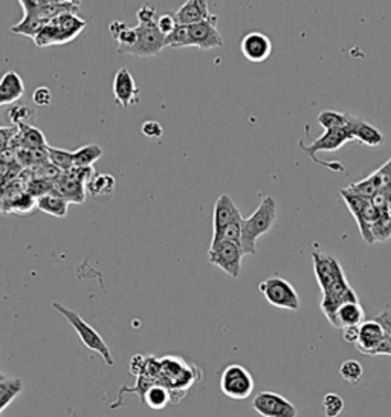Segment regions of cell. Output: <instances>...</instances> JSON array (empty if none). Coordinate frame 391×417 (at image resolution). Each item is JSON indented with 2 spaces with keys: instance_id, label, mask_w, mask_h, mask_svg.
<instances>
[{
  "instance_id": "681fc988",
  "label": "cell",
  "mask_w": 391,
  "mask_h": 417,
  "mask_svg": "<svg viewBox=\"0 0 391 417\" xmlns=\"http://www.w3.org/2000/svg\"><path fill=\"white\" fill-rule=\"evenodd\" d=\"M141 132L144 136L150 138V139H160L164 135V128L161 123L153 121V119H148L141 127Z\"/></svg>"
},
{
  "instance_id": "e0dca14e",
  "label": "cell",
  "mask_w": 391,
  "mask_h": 417,
  "mask_svg": "<svg viewBox=\"0 0 391 417\" xmlns=\"http://www.w3.org/2000/svg\"><path fill=\"white\" fill-rule=\"evenodd\" d=\"M384 339H385V332L376 320L364 321L359 326V337L356 341V347L362 355L375 356L378 355L379 347L383 346Z\"/></svg>"
},
{
  "instance_id": "d6986e66",
  "label": "cell",
  "mask_w": 391,
  "mask_h": 417,
  "mask_svg": "<svg viewBox=\"0 0 391 417\" xmlns=\"http://www.w3.org/2000/svg\"><path fill=\"white\" fill-rule=\"evenodd\" d=\"M18 132L9 144V148L14 152L18 150H37V148H48L49 144L46 143V138L40 128L35 126H23L17 127Z\"/></svg>"
},
{
  "instance_id": "ffe728a7",
  "label": "cell",
  "mask_w": 391,
  "mask_h": 417,
  "mask_svg": "<svg viewBox=\"0 0 391 417\" xmlns=\"http://www.w3.org/2000/svg\"><path fill=\"white\" fill-rule=\"evenodd\" d=\"M211 16L212 14L208 9V2H205V0H188L174 14L178 23L185 26H193L208 20Z\"/></svg>"
},
{
  "instance_id": "8fae6325",
  "label": "cell",
  "mask_w": 391,
  "mask_h": 417,
  "mask_svg": "<svg viewBox=\"0 0 391 417\" xmlns=\"http://www.w3.org/2000/svg\"><path fill=\"white\" fill-rule=\"evenodd\" d=\"M349 141H351V136L349 135L346 128H333V131H324V135L320 136L318 139H315V141L309 145H306L303 141H300V147L303 148V152L306 155H309L312 157L313 162H316L318 165H323V167H325V169H329L332 171H338L337 169H335V167L325 165L323 161H320L318 157H316V153L337 152L338 148L346 145Z\"/></svg>"
},
{
  "instance_id": "52a82bcc",
  "label": "cell",
  "mask_w": 391,
  "mask_h": 417,
  "mask_svg": "<svg viewBox=\"0 0 391 417\" xmlns=\"http://www.w3.org/2000/svg\"><path fill=\"white\" fill-rule=\"evenodd\" d=\"M339 193H341L344 202H346V205L349 207L350 212L353 214V217H355L358 228H359V233H361L362 238H364V242L371 245L373 243V238H371L370 228L379 219L380 212L373 207V203H371L370 199L358 196V194L351 193L349 188H344Z\"/></svg>"
},
{
  "instance_id": "277c9868",
  "label": "cell",
  "mask_w": 391,
  "mask_h": 417,
  "mask_svg": "<svg viewBox=\"0 0 391 417\" xmlns=\"http://www.w3.org/2000/svg\"><path fill=\"white\" fill-rule=\"evenodd\" d=\"M52 308L69 321V324L73 327V330L77 332V335H78V338H80V341L83 342V344H85L89 350L97 351V353L102 359H104V363L109 367H114L115 359H114V356H112V351H110L109 346L106 344V341L102 339V337L100 335V333L90 326V324H88L85 320H83L77 312L64 308L63 304H60L57 301L52 303Z\"/></svg>"
},
{
  "instance_id": "f1b7e54d",
  "label": "cell",
  "mask_w": 391,
  "mask_h": 417,
  "mask_svg": "<svg viewBox=\"0 0 391 417\" xmlns=\"http://www.w3.org/2000/svg\"><path fill=\"white\" fill-rule=\"evenodd\" d=\"M72 42L68 34H64L60 28H57L52 23L46 25L40 34L35 37L34 43L39 46V48H46V46H52V44H63V43H69Z\"/></svg>"
},
{
  "instance_id": "603a6c76",
  "label": "cell",
  "mask_w": 391,
  "mask_h": 417,
  "mask_svg": "<svg viewBox=\"0 0 391 417\" xmlns=\"http://www.w3.org/2000/svg\"><path fill=\"white\" fill-rule=\"evenodd\" d=\"M366 321V312L362 309L359 301L356 303H346L338 309L335 315L332 326L337 329H347V327H359Z\"/></svg>"
},
{
  "instance_id": "d6a6232c",
  "label": "cell",
  "mask_w": 391,
  "mask_h": 417,
  "mask_svg": "<svg viewBox=\"0 0 391 417\" xmlns=\"http://www.w3.org/2000/svg\"><path fill=\"white\" fill-rule=\"evenodd\" d=\"M351 193L358 194V196H362L366 199H373L376 194L380 191V181L378 178V174L373 171L370 176H367L366 179H362L359 182L350 183V187H347Z\"/></svg>"
},
{
  "instance_id": "74e56055",
  "label": "cell",
  "mask_w": 391,
  "mask_h": 417,
  "mask_svg": "<svg viewBox=\"0 0 391 417\" xmlns=\"http://www.w3.org/2000/svg\"><path fill=\"white\" fill-rule=\"evenodd\" d=\"M8 118L14 127L32 126L31 123L34 121V118H35V110L25 106V104H16L8 110Z\"/></svg>"
},
{
  "instance_id": "5bb4252c",
  "label": "cell",
  "mask_w": 391,
  "mask_h": 417,
  "mask_svg": "<svg viewBox=\"0 0 391 417\" xmlns=\"http://www.w3.org/2000/svg\"><path fill=\"white\" fill-rule=\"evenodd\" d=\"M240 51L251 63H263L272 54V42L263 32H248L240 42Z\"/></svg>"
},
{
  "instance_id": "ba28073f",
  "label": "cell",
  "mask_w": 391,
  "mask_h": 417,
  "mask_svg": "<svg viewBox=\"0 0 391 417\" xmlns=\"http://www.w3.org/2000/svg\"><path fill=\"white\" fill-rule=\"evenodd\" d=\"M18 4L25 16H35L48 23L61 14H78L80 11L78 2H68V0H20Z\"/></svg>"
},
{
  "instance_id": "9a60e30c",
  "label": "cell",
  "mask_w": 391,
  "mask_h": 417,
  "mask_svg": "<svg viewBox=\"0 0 391 417\" xmlns=\"http://www.w3.org/2000/svg\"><path fill=\"white\" fill-rule=\"evenodd\" d=\"M114 97L115 101L124 109H128L130 106L138 104L141 95H139V89L136 86V81L128 69L121 68L114 78Z\"/></svg>"
},
{
  "instance_id": "f907efd6",
  "label": "cell",
  "mask_w": 391,
  "mask_h": 417,
  "mask_svg": "<svg viewBox=\"0 0 391 417\" xmlns=\"http://www.w3.org/2000/svg\"><path fill=\"white\" fill-rule=\"evenodd\" d=\"M155 14H156V9L153 6H150V5H144V6L139 8L138 13H136L139 25H147V23L156 22Z\"/></svg>"
},
{
  "instance_id": "bcb514c9",
  "label": "cell",
  "mask_w": 391,
  "mask_h": 417,
  "mask_svg": "<svg viewBox=\"0 0 391 417\" xmlns=\"http://www.w3.org/2000/svg\"><path fill=\"white\" fill-rule=\"evenodd\" d=\"M380 181V191H391V157L375 171Z\"/></svg>"
},
{
  "instance_id": "ac0fdd59",
  "label": "cell",
  "mask_w": 391,
  "mask_h": 417,
  "mask_svg": "<svg viewBox=\"0 0 391 417\" xmlns=\"http://www.w3.org/2000/svg\"><path fill=\"white\" fill-rule=\"evenodd\" d=\"M243 220V216L240 214V210L228 194H220L219 199L214 205V216H212V233H217L222 228H225L236 222Z\"/></svg>"
},
{
  "instance_id": "4fadbf2b",
  "label": "cell",
  "mask_w": 391,
  "mask_h": 417,
  "mask_svg": "<svg viewBox=\"0 0 391 417\" xmlns=\"http://www.w3.org/2000/svg\"><path fill=\"white\" fill-rule=\"evenodd\" d=\"M217 22L219 17L212 14L208 20L188 26L190 46H194V48H199L202 51L222 48L223 37L217 30Z\"/></svg>"
},
{
  "instance_id": "7dc6e473",
  "label": "cell",
  "mask_w": 391,
  "mask_h": 417,
  "mask_svg": "<svg viewBox=\"0 0 391 417\" xmlns=\"http://www.w3.org/2000/svg\"><path fill=\"white\" fill-rule=\"evenodd\" d=\"M156 25H157V28H160V31L167 37L169 34H172L176 30V28H178L179 23H178V20H176L174 14L167 13V14H164V16H161L160 18H157Z\"/></svg>"
},
{
  "instance_id": "f35d334b",
  "label": "cell",
  "mask_w": 391,
  "mask_h": 417,
  "mask_svg": "<svg viewBox=\"0 0 391 417\" xmlns=\"http://www.w3.org/2000/svg\"><path fill=\"white\" fill-rule=\"evenodd\" d=\"M222 242H229L241 246V222H236V224L222 228L217 233H212L211 245H217Z\"/></svg>"
},
{
  "instance_id": "8992f818",
  "label": "cell",
  "mask_w": 391,
  "mask_h": 417,
  "mask_svg": "<svg viewBox=\"0 0 391 417\" xmlns=\"http://www.w3.org/2000/svg\"><path fill=\"white\" fill-rule=\"evenodd\" d=\"M254 377L240 364H229L220 375V390L229 399L243 401L254 392Z\"/></svg>"
},
{
  "instance_id": "ee69618b",
  "label": "cell",
  "mask_w": 391,
  "mask_h": 417,
  "mask_svg": "<svg viewBox=\"0 0 391 417\" xmlns=\"http://www.w3.org/2000/svg\"><path fill=\"white\" fill-rule=\"evenodd\" d=\"M325 417H338L344 411V399L338 393H327L323 397Z\"/></svg>"
},
{
  "instance_id": "484cf974",
  "label": "cell",
  "mask_w": 391,
  "mask_h": 417,
  "mask_svg": "<svg viewBox=\"0 0 391 417\" xmlns=\"http://www.w3.org/2000/svg\"><path fill=\"white\" fill-rule=\"evenodd\" d=\"M356 301H358V295L350 287V289L347 292H344V294L323 296V300H321V310L325 315V318H327L329 322L332 324L333 322V318H335V315H337L338 309L341 308L342 304H346V303H356Z\"/></svg>"
},
{
  "instance_id": "8d00e7d4",
  "label": "cell",
  "mask_w": 391,
  "mask_h": 417,
  "mask_svg": "<svg viewBox=\"0 0 391 417\" xmlns=\"http://www.w3.org/2000/svg\"><path fill=\"white\" fill-rule=\"evenodd\" d=\"M316 121L324 131H333V128H346L347 114L337 112V110H323L316 118Z\"/></svg>"
},
{
  "instance_id": "44dd1931",
  "label": "cell",
  "mask_w": 391,
  "mask_h": 417,
  "mask_svg": "<svg viewBox=\"0 0 391 417\" xmlns=\"http://www.w3.org/2000/svg\"><path fill=\"white\" fill-rule=\"evenodd\" d=\"M25 94V83L16 71H8L0 77V106L13 104Z\"/></svg>"
},
{
  "instance_id": "f5cc1de1",
  "label": "cell",
  "mask_w": 391,
  "mask_h": 417,
  "mask_svg": "<svg viewBox=\"0 0 391 417\" xmlns=\"http://www.w3.org/2000/svg\"><path fill=\"white\" fill-rule=\"evenodd\" d=\"M5 377H6V376H4L2 373H0V381H2V379H5Z\"/></svg>"
},
{
  "instance_id": "ab89813d",
  "label": "cell",
  "mask_w": 391,
  "mask_h": 417,
  "mask_svg": "<svg viewBox=\"0 0 391 417\" xmlns=\"http://www.w3.org/2000/svg\"><path fill=\"white\" fill-rule=\"evenodd\" d=\"M48 155H49V162L57 167V169L61 170L63 173L69 171L73 167V152L63 150V148L48 147Z\"/></svg>"
},
{
  "instance_id": "7a4b0ae2",
  "label": "cell",
  "mask_w": 391,
  "mask_h": 417,
  "mask_svg": "<svg viewBox=\"0 0 391 417\" xmlns=\"http://www.w3.org/2000/svg\"><path fill=\"white\" fill-rule=\"evenodd\" d=\"M312 262L316 282L320 284L323 296L327 295H339L350 289V284L344 275L342 266L335 257L321 253L318 248H313Z\"/></svg>"
},
{
  "instance_id": "f6af8a7d",
  "label": "cell",
  "mask_w": 391,
  "mask_h": 417,
  "mask_svg": "<svg viewBox=\"0 0 391 417\" xmlns=\"http://www.w3.org/2000/svg\"><path fill=\"white\" fill-rule=\"evenodd\" d=\"M54 182H49V181H43V179H32L31 178V182L28 183V193L31 194V196L37 200L39 198L44 196V194H49L54 191Z\"/></svg>"
},
{
  "instance_id": "1f68e13d",
  "label": "cell",
  "mask_w": 391,
  "mask_h": 417,
  "mask_svg": "<svg viewBox=\"0 0 391 417\" xmlns=\"http://www.w3.org/2000/svg\"><path fill=\"white\" fill-rule=\"evenodd\" d=\"M48 25V22L42 20V18L35 17V16H23V18L17 25L11 28V31L14 34H20L25 37H30V39H35L37 35L40 34L43 28Z\"/></svg>"
},
{
  "instance_id": "cb8c5ba5",
  "label": "cell",
  "mask_w": 391,
  "mask_h": 417,
  "mask_svg": "<svg viewBox=\"0 0 391 417\" xmlns=\"http://www.w3.org/2000/svg\"><path fill=\"white\" fill-rule=\"evenodd\" d=\"M69 203L64 200L57 193H49L37 199V210H40L44 214L63 219L68 216Z\"/></svg>"
},
{
  "instance_id": "60d3db41",
  "label": "cell",
  "mask_w": 391,
  "mask_h": 417,
  "mask_svg": "<svg viewBox=\"0 0 391 417\" xmlns=\"http://www.w3.org/2000/svg\"><path fill=\"white\" fill-rule=\"evenodd\" d=\"M165 48H188L190 46V30L188 26L178 25L176 30L165 37Z\"/></svg>"
},
{
  "instance_id": "f546056e",
  "label": "cell",
  "mask_w": 391,
  "mask_h": 417,
  "mask_svg": "<svg viewBox=\"0 0 391 417\" xmlns=\"http://www.w3.org/2000/svg\"><path fill=\"white\" fill-rule=\"evenodd\" d=\"M102 157V148L98 144H88L73 152V167H94Z\"/></svg>"
},
{
  "instance_id": "e575fe53",
  "label": "cell",
  "mask_w": 391,
  "mask_h": 417,
  "mask_svg": "<svg viewBox=\"0 0 391 417\" xmlns=\"http://www.w3.org/2000/svg\"><path fill=\"white\" fill-rule=\"evenodd\" d=\"M37 208V200L28 191L18 193L16 198L9 199L8 205L4 208V212H17V214H28Z\"/></svg>"
},
{
  "instance_id": "4dcf8cb0",
  "label": "cell",
  "mask_w": 391,
  "mask_h": 417,
  "mask_svg": "<svg viewBox=\"0 0 391 417\" xmlns=\"http://www.w3.org/2000/svg\"><path fill=\"white\" fill-rule=\"evenodd\" d=\"M23 384L18 377H5L0 381V413L22 393Z\"/></svg>"
},
{
  "instance_id": "5b68a950",
  "label": "cell",
  "mask_w": 391,
  "mask_h": 417,
  "mask_svg": "<svg viewBox=\"0 0 391 417\" xmlns=\"http://www.w3.org/2000/svg\"><path fill=\"white\" fill-rule=\"evenodd\" d=\"M258 291L263 294L265 300L278 309L298 310L301 306L300 296L295 287L280 275H272L258 284Z\"/></svg>"
},
{
  "instance_id": "4316f807",
  "label": "cell",
  "mask_w": 391,
  "mask_h": 417,
  "mask_svg": "<svg viewBox=\"0 0 391 417\" xmlns=\"http://www.w3.org/2000/svg\"><path fill=\"white\" fill-rule=\"evenodd\" d=\"M109 30L112 37H114L119 44L118 52H127L136 43V39H138L136 28H128L126 23L116 20L109 25Z\"/></svg>"
},
{
  "instance_id": "836d02e7",
  "label": "cell",
  "mask_w": 391,
  "mask_h": 417,
  "mask_svg": "<svg viewBox=\"0 0 391 417\" xmlns=\"http://www.w3.org/2000/svg\"><path fill=\"white\" fill-rule=\"evenodd\" d=\"M16 161L26 167V169H34L37 165L48 164L49 155L48 148H37V150H18L16 152Z\"/></svg>"
},
{
  "instance_id": "7c38bea8",
  "label": "cell",
  "mask_w": 391,
  "mask_h": 417,
  "mask_svg": "<svg viewBox=\"0 0 391 417\" xmlns=\"http://www.w3.org/2000/svg\"><path fill=\"white\" fill-rule=\"evenodd\" d=\"M253 409L263 417H296V406L284 396L274 392H262L253 399Z\"/></svg>"
},
{
  "instance_id": "7402d4cb",
  "label": "cell",
  "mask_w": 391,
  "mask_h": 417,
  "mask_svg": "<svg viewBox=\"0 0 391 417\" xmlns=\"http://www.w3.org/2000/svg\"><path fill=\"white\" fill-rule=\"evenodd\" d=\"M54 193H57L68 203H85L88 190L85 183L73 179L68 173H63L54 185Z\"/></svg>"
},
{
  "instance_id": "9c48e42d",
  "label": "cell",
  "mask_w": 391,
  "mask_h": 417,
  "mask_svg": "<svg viewBox=\"0 0 391 417\" xmlns=\"http://www.w3.org/2000/svg\"><path fill=\"white\" fill-rule=\"evenodd\" d=\"M241 246L229 242H222L211 245L208 251V262L214 266L220 267L232 278H239L241 272V258H243Z\"/></svg>"
},
{
  "instance_id": "7bdbcfd3",
  "label": "cell",
  "mask_w": 391,
  "mask_h": 417,
  "mask_svg": "<svg viewBox=\"0 0 391 417\" xmlns=\"http://www.w3.org/2000/svg\"><path fill=\"white\" fill-rule=\"evenodd\" d=\"M31 171V178L32 179H43V181H49V182H57L60 178L63 171L59 170L57 167L52 165L51 162L48 164H42V165H37L34 167V169H30Z\"/></svg>"
},
{
  "instance_id": "d4e9b609",
  "label": "cell",
  "mask_w": 391,
  "mask_h": 417,
  "mask_svg": "<svg viewBox=\"0 0 391 417\" xmlns=\"http://www.w3.org/2000/svg\"><path fill=\"white\" fill-rule=\"evenodd\" d=\"M141 401L152 410H164L167 405L172 404V392L161 382H153L145 390Z\"/></svg>"
},
{
  "instance_id": "d590c367",
  "label": "cell",
  "mask_w": 391,
  "mask_h": 417,
  "mask_svg": "<svg viewBox=\"0 0 391 417\" xmlns=\"http://www.w3.org/2000/svg\"><path fill=\"white\" fill-rule=\"evenodd\" d=\"M339 376L347 384L358 385L362 381V376H364V367L356 359H347L339 367Z\"/></svg>"
},
{
  "instance_id": "b9f144b4",
  "label": "cell",
  "mask_w": 391,
  "mask_h": 417,
  "mask_svg": "<svg viewBox=\"0 0 391 417\" xmlns=\"http://www.w3.org/2000/svg\"><path fill=\"white\" fill-rule=\"evenodd\" d=\"M370 234H371V238H373V243L385 242V240H388L391 237V216L380 214L375 224L371 225Z\"/></svg>"
},
{
  "instance_id": "83f0119b",
  "label": "cell",
  "mask_w": 391,
  "mask_h": 417,
  "mask_svg": "<svg viewBox=\"0 0 391 417\" xmlns=\"http://www.w3.org/2000/svg\"><path fill=\"white\" fill-rule=\"evenodd\" d=\"M116 188V181L112 174L107 173H95L94 178L88 183V193L94 198H107L114 194Z\"/></svg>"
},
{
  "instance_id": "816d5d0a",
  "label": "cell",
  "mask_w": 391,
  "mask_h": 417,
  "mask_svg": "<svg viewBox=\"0 0 391 417\" xmlns=\"http://www.w3.org/2000/svg\"><path fill=\"white\" fill-rule=\"evenodd\" d=\"M342 335H344V339H346L347 342H351V344H356L358 341V337H359V327H347L342 330Z\"/></svg>"
},
{
  "instance_id": "c3c4849f",
  "label": "cell",
  "mask_w": 391,
  "mask_h": 417,
  "mask_svg": "<svg viewBox=\"0 0 391 417\" xmlns=\"http://www.w3.org/2000/svg\"><path fill=\"white\" fill-rule=\"evenodd\" d=\"M32 101L37 106H42V107L51 106L52 104V92L49 90V87H46V86L37 87L32 94Z\"/></svg>"
},
{
  "instance_id": "30bf717a",
  "label": "cell",
  "mask_w": 391,
  "mask_h": 417,
  "mask_svg": "<svg viewBox=\"0 0 391 417\" xmlns=\"http://www.w3.org/2000/svg\"><path fill=\"white\" fill-rule=\"evenodd\" d=\"M136 43L127 51V54L135 57H155L160 55L165 48V35L160 31L156 22L147 25H138Z\"/></svg>"
},
{
  "instance_id": "6da1fadb",
  "label": "cell",
  "mask_w": 391,
  "mask_h": 417,
  "mask_svg": "<svg viewBox=\"0 0 391 417\" xmlns=\"http://www.w3.org/2000/svg\"><path fill=\"white\" fill-rule=\"evenodd\" d=\"M277 219V203L272 196H266L249 217L241 220V251L245 255L255 254L257 240L272 229Z\"/></svg>"
},
{
  "instance_id": "2e32d148",
  "label": "cell",
  "mask_w": 391,
  "mask_h": 417,
  "mask_svg": "<svg viewBox=\"0 0 391 417\" xmlns=\"http://www.w3.org/2000/svg\"><path fill=\"white\" fill-rule=\"evenodd\" d=\"M346 131L351 136V141H358L368 147H379L385 143L384 133L379 128L350 114H347Z\"/></svg>"
},
{
  "instance_id": "3957f363",
  "label": "cell",
  "mask_w": 391,
  "mask_h": 417,
  "mask_svg": "<svg viewBox=\"0 0 391 417\" xmlns=\"http://www.w3.org/2000/svg\"><path fill=\"white\" fill-rule=\"evenodd\" d=\"M200 379V372L185 363L179 356H164L160 359V382L172 392V397L182 392L184 394Z\"/></svg>"
}]
</instances>
